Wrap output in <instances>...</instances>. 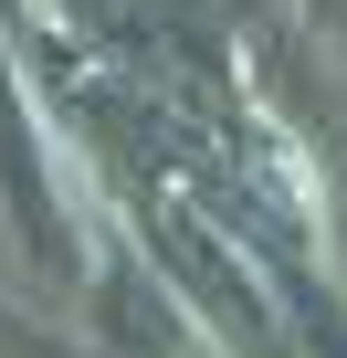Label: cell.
Segmentation results:
<instances>
[{"mask_svg":"<svg viewBox=\"0 0 347 358\" xmlns=\"http://www.w3.org/2000/svg\"><path fill=\"white\" fill-rule=\"evenodd\" d=\"M0 190H11V222L32 232V253L64 264V211H53V179H43V148H32V116H22V85H11V53H0Z\"/></svg>","mask_w":347,"mask_h":358,"instance_id":"obj_1","label":"cell"},{"mask_svg":"<svg viewBox=\"0 0 347 358\" xmlns=\"http://www.w3.org/2000/svg\"><path fill=\"white\" fill-rule=\"evenodd\" d=\"M305 348H316V358H347V316H326V306H305Z\"/></svg>","mask_w":347,"mask_h":358,"instance_id":"obj_2","label":"cell"},{"mask_svg":"<svg viewBox=\"0 0 347 358\" xmlns=\"http://www.w3.org/2000/svg\"><path fill=\"white\" fill-rule=\"evenodd\" d=\"M316 22H326V32H337V43H347V0H316Z\"/></svg>","mask_w":347,"mask_h":358,"instance_id":"obj_3","label":"cell"}]
</instances>
